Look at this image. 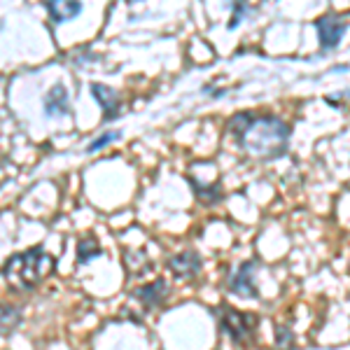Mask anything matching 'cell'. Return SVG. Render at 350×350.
<instances>
[{
  "label": "cell",
  "mask_w": 350,
  "mask_h": 350,
  "mask_svg": "<svg viewBox=\"0 0 350 350\" xmlns=\"http://www.w3.org/2000/svg\"><path fill=\"white\" fill-rule=\"evenodd\" d=\"M231 131L239 138L241 148L259 159H275L290 143V126L275 117H250L241 112L231 122Z\"/></svg>",
  "instance_id": "obj_1"
},
{
  "label": "cell",
  "mask_w": 350,
  "mask_h": 350,
  "mask_svg": "<svg viewBox=\"0 0 350 350\" xmlns=\"http://www.w3.org/2000/svg\"><path fill=\"white\" fill-rule=\"evenodd\" d=\"M52 269H54V259L42 247H33L28 252L10 257L8 264H5L3 275L16 290H33V287H38L52 273Z\"/></svg>",
  "instance_id": "obj_2"
},
{
  "label": "cell",
  "mask_w": 350,
  "mask_h": 350,
  "mask_svg": "<svg viewBox=\"0 0 350 350\" xmlns=\"http://www.w3.org/2000/svg\"><path fill=\"white\" fill-rule=\"evenodd\" d=\"M255 315L250 313H241V310H234V308H222L219 310V325L227 334L234 338V341H247L255 332Z\"/></svg>",
  "instance_id": "obj_3"
},
{
  "label": "cell",
  "mask_w": 350,
  "mask_h": 350,
  "mask_svg": "<svg viewBox=\"0 0 350 350\" xmlns=\"http://www.w3.org/2000/svg\"><path fill=\"white\" fill-rule=\"evenodd\" d=\"M318 38L323 49H334L341 42L343 33H346V24L341 19H336L334 14H325L323 19H318Z\"/></svg>",
  "instance_id": "obj_4"
},
{
  "label": "cell",
  "mask_w": 350,
  "mask_h": 350,
  "mask_svg": "<svg viewBox=\"0 0 350 350\" xmlns=\"http://www.w3.org/2000/svg\"><path fill=\"white\" fill-rule=\"evenodd\" d=\"M255 269L257 264L255 262H245L243 267L236 271V275L231 278V287L229 290L234 292V295L239 297H257V287H255V280H252V275H255Z\"/></svg>",
  "instance_id": "obj_5"
},
{
  "label": "cell",
  "mask_w": 350,
  "mask_h": 350,
  "mask_svg": "<svg viewBox=\"0 0 350 350\" xmlns=\"http://www.w3.org/2000/svg\"><path fill=\"white\" fill-rule=\"evenodd\" d=\"M168 269H171L173 273L178 275V278H183V280L194 278V275L201 271V257L196 255L194 250H185V252H180V255L171 257Z\"/></svg>",
  "instance_id": "obj_6"
},
{
  "label": "cell",
  "mask_w": 350,
  "mask_h": 350,
  "mask_svg": "<svg viewBox=\"0 0 350 350\" xmlns=\"http://www.w3.org/2000/svg\"><path fill=\"white\" fill-rule=\"evenodd\" d=\"M92 94L98 100V105L103 108L105 122H112L117 117V112L122 110V98L115 89L105 87V84H92Z\"/></svg>",
  "instance_id": "obj_7"
},
{
  "label": "cell",
  "mask_w": 350,
  "mask_h": 350,
  "mask_svg": "<svg viewBox=\"0 0 350 350\" xmlns=\"http://www.w3.org/2000/svg\"><path fill=\"white\" fill-rule=\"evenodd\" d=\"M44 112H47V117H59L70 112V96H68V89L64 84H54L47 92V96H44Z\"/></svg>",
  "instance_id": "obj_8"
},
{
  "label": "cell",
  "mask_w": 350,
  "mask_h": 350,
  "mask_svg": "<svg viewBox=\"0 0 350 350\" xmlns=\"http://www.w3.org/2000/svg\"><path fill=\"white\" fill-rule=\"evenodd\" d=\"M47 12L56 24H64L82 12V3L80 0H47Z\"/></svg>",
  "instance_id": "obj_9"
},
{
  "label": "cell",
  "mask_w": 350,
  "mask_h": 350,
  "mask_svg": "<svg viewBox=\"0 0 350 350\" xmlns=\"http://www.w3.org/2000/svg\"><path fill=\"white\" fill-rule=\"evenodd\" d=\"M168 295V287H166V280H154L152 285H145V287H140L138 292H135V297L140 299V301L145 304L148 308H154V306H159V304L163 301V297Z\"/></svg>",
  "instance_id": "obj_10"
},
{
  "label": "cell",
  "mask_w": 350,
  "mask_h": 350,
  "mask_svg": "<svg viewBox=\"0 0 350 350\" xmlns=\"http://www.w3.org/2000/svg\"><path fill=\"white\" fill-rule=\"evenodd\" d=\"M100 245L96 243V239H92V236H87V239H82L80 241V245H77V259L80 262L87 264L89 259H94V257H100Z\"/></svg>",
  "instance_id": "obj_11"
},
{
  "label": "cell",
  "mask_w": 350,
  "mask_h": 350,
  "mask_svg": "<svg viewBox=\"0 0 350 350\" xmlns=\"http://www.w3.org/2000/svg\"><path fill=\"white\" fill-rule=\"evenodd\" d=\"M16 323H19V310H16V306L5 304L3 306V332L12 329V327H16Z\"/></svg>",
  "instance_id": "obj_12"
},
{
  "label": "cell",
  "mask_w": 350,
  "mask_h": 350,
  "mask_svg": "<svg viewBox=\"0 0 350 350\" xmlns=\"http://www.w3.org/2000/svg\"><path fill=\"white\" fill-rule=\"evenodd\" d=\"M117 138H122V133H120V131H108V133L98 135V140H94V143L89 145V152H96V150L105 148V145H110L112 140H117Z\"/></svg>",
  "instance_id": "obj_13"
}]
</instances>
